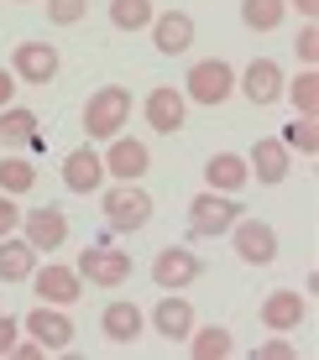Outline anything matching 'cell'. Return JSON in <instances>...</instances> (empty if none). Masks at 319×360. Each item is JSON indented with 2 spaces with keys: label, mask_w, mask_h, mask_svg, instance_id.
Here are the masks:
<instances>
[{
  "label": "cell",
  "mask_w": 319,
  "mask_h": 360,
  "mask_svg": "<svg viewBox=\"0 0 319 360\" xmlns=\"http://www.w3.org/2000/svg\"><path fill=\"white\" fill-rule=\"evenodd\" d=\"M21 329H27L47 355H58V350H68V345H73V319L58 303H37L32 314L21 319Z\"/></svg>",
  "instance_id": "9c48e42d"
},
{
  "label": "cell",
  "mask_w": 319,
  "mask_h": 360,
  "mask_svg": "<svg viewBox=\"0 0 319 360\" xmlns=\"http://www.w3.org/2000/svg\"><path fill=\"white\" fill-rule=\"evenodd\" d=\"M142 115L157 136H178L189 126V99H183V89H173V84H157V89L142 99Z\"/></svg>",
  "instance_id": "52a82bcc"
},
{
  "label": "cell",
  "mask_w": 319,
  "mask_h": 360,
  "mask_svg": "<svg viewBox=\"0 0 319 360\" xmlns=\"http://www.w3.org/2000/svg\"><path fill=\"white\" fill-rule=\"evenodd\" d=\"M152 329L163 334V340H189V329H194V303L183 292H168L163 303L152 308Z\"/></svg>",
  "instance_id": "44dd1931"
},
{
  "label": "cell",
  "mask_w": 319,
  "mask_h": 360,
  "mask_svg": "<svg viewBox=\"0 0 319 360\" xmlns=\"http://www.w3.org/2000/svg\"><path fill=\"white\" fill-rule=\"evenodd\" d=\"M100 209L110 230L131 235V230H146V219H152V193L142 183H110V188H100Z\"/></svg>",
  "instance_id": "7a4b0ae2"
},
{
  "label": "cell",
  "mask_w": 319,
  "mask_h": 360,
  "mask_svg": "<svg viewBox=\"0 0 319 360\" xmlns=\"http://www.w3.org/2000/svg\"><path fill=\"white\" fill-rule=\"evenodd\" d=\"M79 271L84 282H94V288H105V292H115V288H126L131 282V251H110V245H89V251H79Z\"/></svg>",
  "instance_id": "5b68a950"
},
{
  "label": "cell",
  "mask_w": 319,
  "mask_h": 360,
  "mask_svg": "<svg viewBox=\"0 0 319 360\" xmlns=\"http://www.w3.org/2000/svg\"><path fill=\"white\" fill-rule=\"evenodd\" d=\"M32 188H37V167L27 162V157H0V193L27 198Z\"/></svg>",
  "instance_id": "d4e9b609"
},
{
  "label": "cell",
  "mask_w": 319,
  "mask_h": 360,
  "mask_svg": "<svg viewBox=\"0 0 319 360\" xmlns=\"http://www.w3.org/2000/svg\"><path fill=\"white\" fill-rule=\"evenodd\" d=\"M288 6H299V16H304V21H314V11H319V0H288Z\"/></svg>",
  "instance_id": "8d00e7d4"
},
{
  "label": "cell",
  "mask_w": 319,
  "mask_h": 360,
  "mask_svg": "<svg viewBox=\"0 0 319 360\" xmlns=\"http://www.w3.org/2000/svg\"><path fill=\"white\" fill-rule=\"evenodd\" d=\"M299 58H304V68H314V58H319V32H314V21H304V32H299Z\"/></svg>",
  "instance_id": "1f68e13d"
},
{
  "label": "cell",
  "mask_w": 319,
  "mask_h": 360,
  "mask_svg": "<svg viewBox=\"0 0 319 360\" xmlns=\"http://www.w3.org/2000/svg\"><path fill=\"white\" fill-rule=\"evenodd\" d=\"M21 230V204L11 193H0V240H6V235H16Z\"/></svg>",
  "instance_id": "4dcf8cb0"
},
{
  "label": "cell",
  "mask_w": 319,
  "mask_h": 360,
  "mask_svg": "<svg viewBox=\"0 0 319 360\" xmlns=\"http://www.w3.org/2000/svg\"><path fill=\"white\" fill-rule=\"evenodd\" d=\"M58 68H63V58H58L53 42H16V53H11V73H16V84H53Z\"/></svg>",
  "instance_id": "30bf717a"
},
{
  "label": "cell",
  "mask_w": 319,
  "mask_h": 360,
  "mask_svg": "<svg viewBox=\"0 0 319 360\" xmlns=\"http://www.w3.org/2000/svg\"><path fill=\"white\" fill-rule=\"evenodd\" d=\"M16 334H21V319H11V314H6V319H0V360L11 355V345H16Z\"/></svg>",
  "instance_id": "836d02e7"
},
{
  "label": "cell",
  "mask_w": 319,
  "mask_h": 360,
  "mask_svg": "<svg viewBox=\"0 0 319 360\" xmlns=\"http://www.w3.org/2000/svg\"><path fill=\"white\" fill-rule=\"evenodd\" d=\"M126 120H131V89L126 84H100V89L84 99V136L89 141H115Z\"/></svg>",
  "instance_id": "6da1fadb"
},
{
  "label": "cell",
  "mask_w": 319,
  "mask_h": 360,
  "mask_svg": "<svg viewBox=\"0 0 319 360\" xmlns=\"http://www.w3.org/2000/svg\"><path fill=\"white\" fill-rule=\"evenodd\" d=\"M32 292L42 297V303H58V308H68V303H79L84 297V277L73 266H58V262H47V266H37L32 271Z\"/></svg>",
  "instance_id": "5bb4252c"
},
{
  "label": "cell",
  "mask_w": 319,
  "mask_h": 360,
  "mask_svg": "<svg viewBox=\"0 0 319 360\" xmlns=\"http://www.w3.org/2000/svg\"><path fill=\"white\" fill-rule=\"evenodd\" d=\"M37 136V115L21 105H6L0 110V146H27Z\"/></svg>",
  "instance_id": "484cf974"
},
{
  "label": "cell",
  "mask_w": 319,
  "mask_h": 360,
  "mask_svg": "<svg viewBox=\"0 0 319 360\" xmlns=\"http://www.w3.org/2000/svg\"><path fill=\"white\" fill-rule=\"evenodd\" d=\"M288 16V0H241V21L246 32H277Z\"/></svg>",
  "instance_id": "cb8c5ba5"
},
{
  "label": "cell",
  "mask_w": 319,
  "mask_h": 360,
  "mask_svg": "<svg viewBox=\"0 0 319 360\" xmlns=\"http://www.w3.org/2000/svg\"><path fill=\"white\" fill-rule=\"evenodd\" d=\"M37 245L27 240V235H6L0 240V282H32V271H37Z\"/></svg>",
  "instance_id": "ffe728a7"
},
{
  "label": "cell",
  "mask_w": 319,
  "mask_h": 360,
  "mask_svg": "<svg viewBox=\"0 0 319 360\" xmlns=\"http://www.w3.org/2000/svg\"><path fill=\"white\" fill-rule=\"evenodd\" d=\"M236 94V68L225 63V58H199V63L189 68V79H183V99L189 105H225V99Z\"/></svg>",
  "instance_id": "277c9868"
},
{
  "label": "cell",
  "mask_w": 319,
  "mask_h": 360,
  "mask_svg": "<svg viewBox=\"0 0 319 360\" xmlns=\"http://www.w3.org/2000/svg\"><path fill=\"white\" fill-rule=\"evenodd\" d=\"M256 360H293V345L288 340H267V345H256Z\"/></svg>",
  "instance_id": "d6a6232c"
},
{
  "label": "cell",
  "mask_w": 319,
  "mask_h": 360,
  "mask_svg": "<svg viewBox=\"0 0 319 360\" xmlns=\"http://www.w3.org/2000/svg\"><path fill=\"white\" fill-rule=\"evenodd\" d=\"M21 235L37 245V251H58L68 240V214L63 209H21Z\"/></svg>",
  "instance_id": "e0dca14e"
},
{
  "label": "cell",
  "mask_w": 319,
  "mask_h": 360,
  "mask_svg": "<svg viewBox=\"0 0 319 360\" xmlns=\"http://www.w3.org/2000/svg\"><path fill=\"white\" fill-rule=\"evenodd\" d=\"M11 99H16V73H11V68H0V110H6Z\"/></svg>",
  "instance_id": "e575fe53"
},
{
  "label": "cell",
  "mask_w": 319,
  "mask_h": 360,
  "mask_svg": "<svg viewBox=\"0 0 319 360\" xmlns=\"http://www.w3.org/2000/svg\"><path fill=\"white\" fill-rule=\"evenodd\" d=\"M236 89L246 94L256 110H267V105H277V99H283V68H277L273 58H251L246 73H236Z\"/></svg>",
  "instance_id": "7c38bea8"
},
{
  "label": "cell",
  "mask_w": 319,
  "mask_h": 360,
  "mask_svg": "<svg viewBox=\"0 0 319 360\" xmlns=\"http://www.w3.org/2000/svg\"><path fill=\"white\" fill-rule=\"evenodd\" d=\"M89 16V0H47V21L53 27H79Z\"/></svg>",
  "instance_id": "f546056e"
},
{
  "label": "cell",
  "mask_w": 319,
  "mask_h": 360,
  "mask_svg": "<svg viewBox=\"0 0 319 360\" xmlns=\"http://www.w3.org/2000/svg\"><path fill=\"white\" fill-rule=\"evenodd\" d=\"M199 271L204 262L194 251H183V245H168V251H157V262H152V282L163 292H183L189 282H199Z\"/></svg>",
  "instance_id": "4fadbf2b"
},
{
  "label": "cell",
  "mask_w": 319,
  "mask_h": 360,
  "mask_svg": "<svg viewBox=\"0 0 319 360\" xmlns=\"http://www.w3.org/2000/svg\"><path fill=\"white\" fill-rule=\"evenodd\" d=\"M157 16L152 0H110V21H115L120 32H146Z\"/></svg>",
  "instance_id": "4316f807"
},
{
  "label": "cell",
  "mask_w": 319,
  "mask_h": 360,
  "mask_svg": "<svg viewBox=\"0 0 319 360\" xmlns=\"http://www.w3.org/2000/svg\"><path fill=\"white\" fill-rule=\"evenodd\" d=\"M246 214V204H241L236 193H215V188H204V193H194L189 198V235H204V240H220V235H230V225Z\"/></svg>",
  "instance_id": "3957f363"
},
{
  "label": "cell",
  "mask_w": 319,
  "mask_h": 360,
  "mask_svg": "<svg viewBox=\"0 0 319 360\" xmlns=\"http://www.w3.org/2000/svg\"><path fill=\"white\" fill-rule=\"evenodd\" d=\"M256 314H262V324L273 329V334H293L304 319H309V297L293 292V288H277V292L262 297V308H256Z\"/></svg>",
  "instance_id": "9a60e30c"
},
{
  "label": "cell",
  "mask_w": 319,
  "mask_h": 360,
  "mask_svg": "<svg viewBox=\"0 0 319 360\" xmlns=\"http://www.w3.org/2000/svg\"><path fill=\"white\" fill-rule=\"evenodd\" d=\"M283 146H288V152L299 146V157H319V131H314V120H309V115H299V120H293V126L283 131Z\"/></svg>",
  "instance_id": "f1b7e54d"
},
{
  "label": "cell",
  "mask_w": 319,
  "mask_h": 360,
  "mask_svg": "<svg viewBox=\"0 0 319 360\" xmlns=\"http://www.w3.org/2000/svg\"><path fill=\"white\" fill-rule=\"evenodd\" d=\"M283 94L293 99V110H299V115H309V120L319 115V73H314V68H304L293 84H283Z\"/></svg>",
  "instance_id": "83f0119b"
},
{
  "label": "cell",
  "mask_w": 319,
  "mask_h": 360,
  "mask_svg": "<svg viewBox=\"0 0 319 360\" xmlns=\"http://www.w3.org/2000/svg\"><path fill=\"white\" fill-rule=\"evenodd\" d=\"M204 183H210L215 193H241V188L251 183L246 157H236V152H215L210 162H204Z\"/></svg>",
  "instance_id": "7402d4cb"
},
{
  "label": "cell",
  "mask_w": 319,
  "mask_h": 360,
  "mask_svg": "<svg viewBox=\"0 0 319 360\" xmlns=\"http://www.w3.org/2000/svg\"><path fill=\"white\" fill-rule=\"evenodd\" d=\"M142 329H146V314L131 297H115V303H105V314H100V334L110 345H131V340H142Z\"/></svg>",
  "instance_id": "d6986e66"
},
{
  "label": "cell",
  "mask_w": 319,
  "mask_h": 360,
  "mask_svg": "<svg viewBox=\"0 0 319 360\" xmlns=\"http://www.w3.org/2000/svg\"><path fill=\"white\" fill-rule=\"evenodd\" d=\"M189 355L194 360H225V355H236V340H230V329H220V324L189 329Z\"/></svg>",
  "instance_id": "603a6c76"
},
{
  "label": "cell",
  "mask_w": 319,
  "mask_h": 360,
  "mask_svg": "<svg viewBox=\"0 0 319 360\" xmlns=\"http://www.w3.org/2000/svg\"><path fill=\"white\" fill-rule=\"evenodd\" d=\"M105 178L115 183H142L146 167H152V152H146V141H137V136H115V141H105Z\"/></svg>",
  "instance_id": "ba28073f"
},
{
  "label": "cell",
  "mask_w": 319,
  "mask_h": 360,
  "mask_svg": "<svg viewBox=\"0 0 319 360\" xmlns=\"http://www.w3.org/2000/svg\"><path fill=\"white\" fill-rule=\"evenodd\" d=\"M11 355H16V360H37V355H47V350L37 340H16V345H11Z\"/></svg>",
  "instance_id": "d590c367"
},
{
  "label": "cell",
  "mask_w": 319,
  "mask_h": 360,
  "mask_svg": "<svg viewBox=\"0 0 319 360\" xmlns=\"http://www.w3.org/2000/svg\"><path fill=\"white\" fill-rule=\"evenodd\" d=\"M246 172L256 183H267V188H277V183L293 172V162H288V146L277 141V136H262V141L246 152Z\"/></svg>",
  "instance_id": "ac0fdd59"
},
{
  "label": "cell",
  "mask_w": 319,
  "mask_h": 360,
  "mask_svg": "<svg viewBox=\"0 0 319 360\" xmlns=\"http://www.w3.org/2000/svg\"><path fill=\"white\" fill-rule=\"evenodd\" d=\"M230 245H236V256L246 266H273L277 262V230L267 225V219H246L241 214L236 225H230Z\"/></svg>",
  "instance_id": "8992f818"
},
{
  "label": "cell",
  "mask_w": 319,
  "mask_h": 360,
  "mask_svg": "<svg viewBox=\"0 0 319 360\" xmlns=\"http://www.w3.org/2000/svg\"><path fill=\"white\" fill-rule=\"evenodd\" d=\"M63 188L68 193H100L105 188V157L94 141L73 146V152L63 157Z\"/></svg>",
  "instance_id": "8fae6325"
},
{
  "label": "cell",
  "mask_w": 319,
  "mask_h": 360,
  "mask_svg": "<svg viewBox=\"0 0 319 360\" xmlns=\"http://www.w3.org/2000/svg\"><path fill=\"white\" fill-rule=\"evenodd\" d=\"M146 32H152V47L163 58H183L194 47V16L189 11H157Z\"/></svg>",
  "instance_id": "2e32d148"
}]
</instances>
